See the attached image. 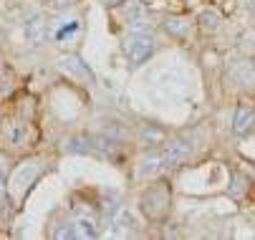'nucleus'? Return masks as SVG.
<instances>
[{
	"instance_id": "obj_12",
	"label": "nucleus",
	"mask_w": 255,
	"mask_h": 240,
	"mask_svg": "<svg viewBox=\"0 0 255 240\" xmlns=\"http://www.w3.org/2000/svg\"><path fill=\"white\" fill-rule=\"evenodd\" d=\"M200 25H202V30L215 33L217 28H220V13H215V10H205V13H200Z\"/></svg>"
},
{
	"instance_id": "obj_7",
	"label": "nucleus",
	"mask_w": 255,
	"mask_h": 240,
	"mask_svg": "<svg viewBox=\"0 0 255 240\" xmlns=\"http://www.w3.org/2000/svg\"><path fill=\"white\" fill-rule=\"evenodd\" d=\"M253 121H255V112H253V107L240 104V107L235 109V117H233V131H235V134H245V131L253 126Z\"/></svg>"
},
{
	"instance_id": "obj_1",
	"label": "nucleus",
	"mask_w": 255,
	"mask_h": 240,
	"mask_svg": "<svg viewBox=\"0 0 255 240\" xmlns=\"http://www.w3.org/2000/svg\"><path fill=\"white\" fill-rule=\"evenodd\" d=\"M141 210L147 213V218H152V220L164 218L167 210H169V190H167V185L157 182V185H152L147 192H144L141 195Z\"/></svg>"
},
{
	"instance_id": "obj_3",
	"label": "nucleus",
	"mask_w": 255,
	"mask_h": 240,
	"mask_svg": "<svg viewBox=\"0 0 255 240\" xmlns=\"http://www.w3.org/2000/svg\"><path fill=\"white\" fill-rule=\"evenodd\" d=\"M127 53H129V61H131L134 66L144 63V61L154 53V38H152V33H147V30L131 33L129 46H127Z\"/></svg>"
},
{
	"instance_id": "obj_8",
	"label": "nucleus",
	"mask_w": 255,
	"mask_h": 240,
	"mask_svg": "<svg viewBox=\"0 0 255 240\" xmlns=\"http://www.w3.org/2000/svg\"><path fill=\"white\" fill-rule=\"evenodd\" d=\"M112 223H114V230H117L119 235H127V233H131V230L136 228V218H134V213H131L129 208H119V210L114 213Z\"/></svg>"
},
{
	"instance_id": "obj_18",
	"label": "nucleus",
	"mask_w": 255,
	"mask_h": 240,
	"mask_svg": "<svg viewBox=\"0 0 255 240\" xmlns=\"http://www.w3.org/2000/svg\"><path fill=\"white\" fill-rule=\"evenodd\" d=\"M51 5L58 8V10H63V8H68V5H74V0H51Z\"/></svg>"
},
{
	"instance_id": "obj_15",
	"label": "nucleus",
	"mask_w": 255,
	"mask_h": 240,
	"mask_svg": "<svg viewBox=\"0 0 255 240\" xmlns=\"http://www.w3.org/2000/svg\"><path fill=\"white\" fill-rule=\"evenodd\" d=\"M167 30H172L174 36H185V33H187V23L172 18V20H167Z\"/></svg>"
},
{
	"instance_id": "obj_13",
	"label": "nucleus",
	"mask_w": 255,
	"mask_h": 240,
	"mask_svg": "<svg viewBox=\"0 0 255 240\" xmlns=\"http://www.w3.org/2000/svg\"><path fill=\"white\" fill-rule=\"evenodd\" d=\"M79 30H81V20H68V23H63V25L56 30V41H66V38H71V36H76Z\"/></svg>"
},
{
	"instance_id": "obj_11",
	"label": "nucleus",
	"mask_w": 255,
	"mask_h": 240,
	"mask_svg": "<svg viewBox=\"0 0 255 240\" xmlns=\"http://www.w3.org/2000/svg\"><path fill=\"white\" fill-rule=\"evenodd\" d=\"M139 172H141L144 177H154V175L164 172V169H162V157H147V159L141 162Z\"/></svg>"
},
{
	"instance_id": "obj_2",
	"label": "nucleus",
	"mask_w": 255,
	"mask_h": 240,
	"mask_svg": "<svg viewBox=\"0 0 255 240\" xmlns=\"http://www.w3.org/2000/svg\"><path fill=\"white\" fill-rule=\"evenodd\" d=\"M0 136H3V142L20 149V147H28L33 142V129L28 121H18V119H8L3 126H0Z\"/></svg>"
},
{
	"instance_id": "obj_9",
	"label": "nucleus",
	"mask_w": 255,
	"mask_h": 240,
	"mask_svg": "<svg viewBox=\"0 0 255 240\" xmlns=\"http://www.w3.org/2000/svg\"><path fill=\"white\" fill-rule=\"evenodd\" d=\"M74 225H76V235L79 238H96L99 235V225H96V220L91 215H79L74 220Z\"/></svg>"
},
{
	"instance_id": "obj_20",
	"label": "nucleus",
	"mask_w": 255,
	"mask_h": 240,
	"mask_svg": "<svg viewBox=\"0 0 255 240\" xmlns=\"http://www.w3.org/2000/svg\"><path fill=\"white\" fill-rule=\"evenodd\" d=\"M253 20H255V13H253Z\"/></svg>"
},
{
	"instance_id": "obj_14",
	"label": "nucleus",
	"mask_w": 255,
	"mask_h": 240,
	"mask_svg": "<svg viewBox=\"0 0 255 240\" xmlns=\"http://www.w3.org/2000/svg\"><path fill=\"white\" fill-rule=\"evenodd\" d=\"M66 149H68V152H91L94 144H91L89 136H74V139L66 142Z\"/></svg>"
},
{
	"instance_id": "obj_19",
	"label": "nucleus",
	"mask_w": 255,
	"mask_h": 240,
	"mask_svg": "<svg viewBox=\"0 0 255 240\" xmlns=\"http://www.w3.org/2000/svg\"><path fill=\"white\" fill-rule=\"evenodd\" d=\"M106 5H117V3H122V0H104Z\"/></svg>"
},
{
	"instance_id": "obj_6",
	"label": "nucleus",
	"mask_w": 255,
	"mask_h": 240,
	"mask_svg": "<svg viewBox=\"0 0 255 240\" xmlns=\"http://www.w3.org/2000/svg\"><path fill=\"white\" fill-rule=\"evenodd\" d=\"M25 38L30 46H43L48 41V23L46 18L38 13V15H33L28 23H25Z\"/></svg>"
},
{
	"instance_id": "obj_16",
	"label": "nucleus",
	"mask_w": 255,
	"mask_h": 240,
	"mask_svg": "<svg viewBox=\"0 0 255 240\" xmlns=\"http://www.w3.org/2000/svg\"><path fill=\"white\" fill-rule=\"evenodd\" d=\"M3 197H5V164L0 159V205H3Z\"/></svg>"
},
{
	"instance_id": "obj_5",
	"label": "nucleus",
	"mask_w": 255,
	"mask_h": 240,
	"mask_svg": "<svg viewBox=\"0 0 255 240\" xmlns=\"http://www.w3.org/2000/svg\"><path fill=\"white\" fill-rule=\"evenodd\" d=\"M187 157H190V144H185V142H172V144L164 149V154H162V169H164V172H169V169H177Z\"/></svg>"
},
{
	"instance_id": "obj_4",
	"label": "nucleus",
	"mask_w": 255,
	"mask_h": 240,
	"mask_svg": "<svg viewBox=\"0 0 255 240\" xmlns=\"http://www.w3.org/2000/svg\"><path fill=\"white\" fill-rule=\"evenodd\" d=\"M41 169H43V162H38V159H35V162H25V164H20V167H18V172L13 175V182H10L13 192L20 197V195L33 185V180L41 175Z\"/></svg>"
},
{
	"instance_id": "obj_17",
	"label": "nucleus",
	"mask_w": 255,
	"mask_h": 240,
	"mask_svg": "<svg viewBox=\"0 0 255 240\" xmlns=\"http://www.w3.org/2000/svg\"><path fill=\"white\" fill-rule=\"evenodd\" d=\"M56 238H79V235H76V225H68V228L58 230V233H56Z\"/></svg>"
},
{
	"instance_id": "obj_10",
	"label": "nucleus",
	"mask_w": 255,
	"mask_h": 240,
	"mask_svg": "<svg viewBox=\"0 0 255 240\" xmlns=\"http://www.w3.org/2000/svg\"><path fill=\"white\" fill-rule=\"evenodd\" d=\"M61 66L66 68V71H71V74H76V76H84V79H94V74L89 71V68L79 61V58H74V56H71V58H63L61 61Z\"/></svg>"
}]
</instances>
